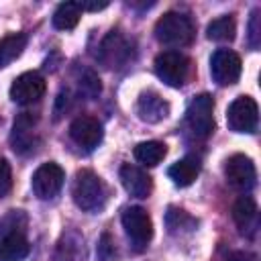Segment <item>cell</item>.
Wrapping results in <instances>:
<instances>
[{"mask_svg": "<svg viewBox=\"0 0 261 261\" xmlns=\"http://www.w3.org/2000/svg\"><path fill=\"white\" fill-rule=\"evenodd\" d=\"M27 214L22 210H10L0 220V261H22L31 245L24 237Z\"/></svg>", "mask_w": 261, "mask_h": 261, "instance_id": "6da1fadb", "label": "cell"}, {"mask_svg": "<svg viewBox=\"0 0 261 261\" xmlns=\"http://www.w3.org/2000/svg\"><path fill=\"white\" fill-rule=\"evenodd\" d=\"M155 37L167 47H184L194 39V24L181 12H165L155 24Z\"/></svg>", "mask_w": 261, "mask_h": 261, "instance_id": "7a4b0ae2", "label": "cell"}, {"mask_svg": "<svg viewBox=\"0 0 261 261\" xmlns=\"http://www.w3.org/2000/svg\"><path fill=\"white\" fill-rule=\"evenodd\" d=\"M71 194H73V202L86 212L102 208L104 200H106V188H104L102 179L90 169L77 171Z\"/></svg>", "mask_w": 261, "mask_h": 261, "instance_id": "3957f363", "label": "cell"}, {"mask_svg": "<svg viewBox=\"0 0 261 261\" xmlns=\"http://www.w3.org/2000/svg\"><path fill=\"white\" fill-rule=\"evenodd\" d=\"M214 100L210 94H198L190 100L186 110V122L198 139H206L214 130Z\"/></svg>", "mask_w": 261, "mask_h": 261, "instance_id": "277c9868", "label": "cell"}, {"mask_svg": "<svg viewBox=\"0 0 261 261\" xmlns=\"http://www.w3.org/2000/svg\"><path fill=\"white\" fill-rule=\"evenodd\" d=\"M155 73L163 84L181 88L190 73V59L179 51H163L155 57Z\"/></svg>", "mask_w": 261, "mask_h": 261, "instance_id": "5b68a950", "label": "cell"}, {"mask_svg": "<svg viewBox=\"0 0 261 261\" xmlns=\"http://www.w3.org/2000/svg\"><path fill=\"white\" fill-rule=\"evenodd\" d=\"M259 120L257 102L251 96H239L226 110V122L234 133H255Z\"/></svg>", "mask_w": 261, "mask_h": 261, "instance_id": "8992f818", "label": "cell"}, {"mask_svg": "<svg viewBox=\"0 0 261 261\" xmlns=\"http://www.w3.org/2000/svg\"><path fill=\"white\" fill-rule=\"evenodd\" d=\"M122 228L126 232V237L130 239V243L137 249L147 247V243L153 237V222L151 216L147 214V210H143L141 206H130L122 212Z\"/></svg>", "mask_w": 261, "mask_h": 261, "instance_id": "52a82bcc", "label": "cell"}, {"mask_svg": "<svg viewBox=\"0 0 261 261\" xmlns=\"http://www.w3.org/2000/svg\"><path fill=\"white\" fill-rule=\"evenodd\" d=\"M241 57L230 49H218L210 57V73L218 86H232L241 77Z\"/></svg>", "mask_w": 261, "mask_h": 261, "instance_id": "ba28073f", "label": "cell"}, {"mask_svg": "<svg viewBox=\"0 0 261 261\" xmlns=\"http://www.w3.org/2000/svg\"><path fill=\"white\" fill-rule=\"evenodd\" d=\"M63 179H65L63 169L57 163L49 161V163H43L41 167H37V171L33 173V179H31V186L39 200H49L59 194V190L63 188Z\"/></svg>", "mask_w": 261, "mask_h": 261, "instance_id": "9c48e42d", "label": "cell"}, {"mask_svg": "<svg viewBox=\"0 0 261 261\" xmlns=\"http://www.w3.org/2000/svg\"><path fill=\"white\" fill-rule=\"evenodd\" d=\"M45 94V77L39 71H24L20 73L12 86H10V98L16 104H33L39 102L41 96Z\"/></svg>", "mask_w": 261, "mask_h": 261, "instance_id": "30bf717a", "label": "cell"}, {"mask_svg": "<svg viewBox=\"0 0 261 261\" xmlns=\"http://www.w3.org/2000/svg\"><path fill=\"white\" fill-rule=\"evenodd\" d=\"M224 175L228 179V184L237 190H251L255 186V179H257V171H255V163L251 157L247 155H232L226 159L224 163Z\"/></svg>", "mask_w": 261, "mask_h": 261, "instance_id": "8fae6325", "label": "cell"}, {"mask_svg": "<svg viewBox=\"0 0 261 261\" xmlns=\"http://www.w3.org/2000/svg\"><path fill=\"white\" fill-rule=\"evenodd\" d=\"M100 61L110 67V69H118L122 67L130 57H133V45L118 33L112 31L100 45Z\"/></svg>", "mask_w": 261, "mask_h": 261, "instance_id": "7c38bea8", "label": "cell"}, {"mask_svg": "<svg viewBox=\"0 0 261 261\" xmlns=\"http://www.w3.org/2000/svg\"><path fill=\"white\" fill-rule=\"evenodd\" d=\"M69 137L77 147L92 151L102 141V124L94 116H77L69 124Z\"/></svg>", "mask_w": 261, "mask_h": 261, "instance_id": "4fadbf2b", "label": "cell"}, {"mask_svg": "<svg viewBox=\"0 0 261 261\" xmlns=\"http://www.w3.org/2000/svg\"><path fill=\"white\" fill-rule=\"evenodd\" d=\"M120 181H122V188L135 198H147L153 190L151 175L145 169L130 165V163L120 167Z\"/></svg>", "mask_w": 261, "mask_h": 261, "instance_id": "5bb4252c", "label": "cell"}, {"mask_svg": "<svg viewBox=\"0 0 261 261\" xmlns=\"http://www.w3.org/2000/svg\"><path fill=\"white\" fill-rule=\"evenodd\" d=\"M137 114L145 122H159L169 114V104L157 92H143L137 100Z\"/></svg>", "mask_w": 261, "mask_h": 261, "instance_id": "9a60e30c", "label": "cell"}, {"mask_svg": "<svg viewBox=\"0 0 261 261\" xmlns=\"http://www.w3.org/2000/svg\"><path fill=\"white\" fill-rule=\"evenodd\" d=\"M232 218L241 234H251L257 226V204L249 196H241L232 206Z\"/></svg>", "mask_w": 261, "mask_h": 261, "instance_id": "2e32d148", "label": "cell"}, {"mask_svg": "<svg viewBox=\"0 0 261 261\" xmlns=\"http://www.w3.org/2000/svg\"><path fill=\"white\" fill-rule=\"evenodd\" d=\"M57 261H86V247H84V237L75 230H67L55 251Z\"/></svg>", "mask_w": 261, "mask_h": 261, "instance_id": "e0dca14e", "label": "cell"}, {"mask_svg": "<svg viewBox=\"0 0 261 261\" xmlns=\"http://www.w3.org/2000/svg\"><path fill=\"white\" fill-rule=\"evenodd\" d=\"M200 173V159L194 157V155H186L181 157L179 161H175L169 169H167V175L173 179L175 186L179 188H186V186H192L194 179L198 177Z\"/></svg>", "mask_w": 261, "mask_h": 261, "instance_id": "ac0fdd59", "label": "cell"}, {"mask_svg": "<svg viewBox=\"0 0 261 261\" xmlns=\"http://www.w3.org/2000/svg\"><path fill=\"white\" fill-rule=\"evenodd\" d=\"M33 124H35V118L31 112H22L14 120V128H12L14 151L24 153V149H33Z\"/></svg>", "mask_w": 261, "mask_h": 261, "instance_id": "d6986e66", "label": "cell"}, {"mask_svg": "<svg viewBox=\"0 0 261 261\" xmlns=\"http://www.w3.org/2000/svg\"><path fill=\"white\" fill-rule=\"evenodd\" d=\"M27 47V35L24 33H12L0 39V67L10 65L14 59L20 57V53Z\"/></svg>", "mask_w": 261, "mask_h": 261, "instance_id": "ffe728a7", "label": "cell"}, {"mask_svg": "<svg viewBox=\"0 0 261 261\" xmlns=\"http://www.w3.org/2000/svg\"><path fill=\"white\" fill-rule=\"evenodd\" d=\"M82 12L84 10H82L80 2H63L53 12V27L59 31H71L80 22Z\"/></svg>", "mask_w": 261, "mask_h": 261, "instance_id": "44dd1931", "label": "cell"}, {"mask_svg": "<svg viewBox=\"0 0 261 261\" xmlns=\"http://www.w3.org/2000/svg\"><path fill=\"white\" fill-rule=\"evenodd\" d=\"M234 33H237V22L230 14L214 18L206 29V37L216 43H230L234 39Z\"/></svg>", "mask_w": 261, "mask_h": 261, "instance_id": "7402d4cb", "label": "cell"}, {"mask_svg": "<svg viewBox=\"0 0 261 261\" xmlns=\"http://www.w3.org/2000/svg\"><path fill=\"white\" fill-rule=\"evenodd\" d=\"M133 153H135V159H137L139 163L153 167V165H157V163L165 157L167 147H165V143H161V141H143V143H139V145L135 147Z\"/></svg>", "mask_w": 261, "mask_h": 261, "instance_id": "603a6c76", "label": "cell"}, {"mask_svg": "<svg viewBox=\"0 0 261 261\" xmlns=\"http://www.w3.org/2000/svg\"><path fill=\"white\" fill-rule=\"evenodd\" d=\"M100 90H102L100 77H98L92 69L84 71V75L80 77V92H82L84 96H88V98H96V96L100 94Z\"/></svg>", "mask_w": 261, "mask_h": 261, "instance_id": "cb8c5ba5", "label": "cell"}, {"mask_svg": "<svg viewBox=\"0 0 261 261\" xmlns=\"http://www.w3.org/2000/svg\"><path fill=\"white\" fill-rule=\"evenodd\" d=\"M116 257V249H114V241L108 232H104L98 241V259L100 261H112Z\"/></svg>", "mask_w": 261, "mask_h": 261, "instance_id": "d4e9b609", "label": "cell"}, {"mask_svg": "<svg viewBox=\"0 0 261 261\" xmlns=\"http://www.w3.org/2000/svg\"><path fill=\"white\" fill-rule=\"evenodd\" d=\"M261 16H259V10H253L251 14V20H249V45L251 49H259V43H261Z\"/></svg>", "mask_w": 261, "mask_h": 261, "instance_id": "484cf974", "label": "cell"}, {"mask_svg": "<svg viewBox=\"0 0 261 261\" xmlns=\"http://www.w3.org/2000/svg\"><path fill=\"white\" fill-rule=\"evenodd\" d=\"M12 188V171H10V163L0 157V196H6Z\"/></svg>", "mask_w": 261, "mask_h": 261, "instance_id": "4316f807", "label": "cell"}, {"mask_svg": "<svg viewBox=\"0 0 261 261\" xmlns=\"http://www.w3.org/2000/svg\"><path fill=\"white\" fill-rule=\"evenodd\" d=\"M251 259H253V255L251 253H245V251H232L226 257V261H251Z\"/></svg>", "mask_w": 261, "mask_h": 261, "instance_id": "83f0119b", "label": "cell"}, {"mask_svg": "<svg viewBox=\"0 0 261 261\" xmlns=\"http://www.w3.org/2000/svg\"><path fill=\"white\" fill-rule=\"evenodd\" d=\"M80 6H82V10H92V12H96V10L106 8L108 2H80Z\"/></svg>", "mask_w": 261, "mask_h": 261, "instance_id": "f1b7e54d", "label": "cell"}]
</instances>
